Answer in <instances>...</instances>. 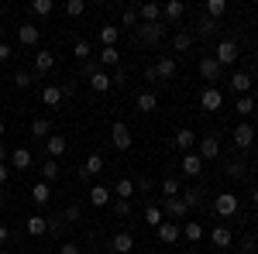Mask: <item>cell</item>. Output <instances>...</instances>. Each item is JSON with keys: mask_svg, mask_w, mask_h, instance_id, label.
I'll return each instance as SVG.
<instances>
[{"mask_svg": "<svg viewBox=\"0 0 258 254\" xmlns=\"http://www.w3.org/2000/svg\"><path fill=\"white\" fill-rule=\"evenodd\" d=\"M11 240V230H7V223H0V244H7Z\"/></svg>", "mask_w": 258, "mask_h": 254, "instance_id": "57", "label": "cell"}, {"mask_svg": "<svg viewBox=\"0 0 258 254\" xmlns=\"http://www.w3.org/2000/svg\"><path fill=\"white\" fill-rule=\"evenodd\" d=\"M103 168H107V161H103V155H90V158H86V165H80V179L100 176Z\"/></svg>", "mask_w": 258, "mask_h": 254, "instance_id": "12", "label": "cell"}, {"mask_svg": "<svg viewBox=\"0 0 258 254\" xmlns=\"http://www.w3.org/2000/svg\"><path fill=\"white\" fill-rule=\"evenodd\" d=\"M224 172H227L231 179H244V172H248V168H244V161H241V158H231V161L224 165Z\"/></svg>", "mask_w": 258, "mask_h": 254, "instance_id": "36", "label": "cell"}, {"mask_svg": "<svg viewBox=\"0 0 258 254\" xmlns=\"http://www.w3.org/2000/svg\"><path fill=\"white\" fill-rule=\"evenodd\" d=\"M135 107H138V114H152V110L159 107V97L145 90V93H138V97H135Z\"/></svg>", "mask_w": 258, "mask_h": 254, "instance_id": "20", "label": "cell"}, {"mask_svg": "<svg viewBox=\"0 0 258 254\" xmlns=\"http://www.w3.org/2000/svg\"><path fill=\"white\" fill-rule=\"evenodd\" d=\"M145 79H148V82H159V72H155V65H148V69H145Z\"/></svg>", "mask_w": 258, "mask_h": 254, "instance_id": "53", "label": "cell"}, {"mask_svg": "<svg viewBox=\"0 0 258 254\" xmlns=\"http://www.w3.org/2000/svg\"><path fill=\"white\" fill-rule=\"evenodd\" d=\"M117 35H120V28L103 24V28H100V41H103V48H117Z\"/></svg>", "mask_w": 258, "mask_h": 254, "instance_id": "27", "label": "cell"}, {"mask_svg": "<svg viewBox=\"0 0 258 254\" xmlns=\"http://www.w3.org/2000/svg\"><path fill=\"white\" fill-rule=\"evenodd\" d=\"M110 247H114L117 254H131V247H135V237L127 234V230H120V234L110 237Z\"/></svg>", "mask_w": 258, "mask_h": 254, "instance_id": "15", "label": "cell"}, {"mask_svg": "<svg viewBox=\"0 0 258 254\" xmlns=\"http://www.w3.org/2000/svg\"><path fill=\"white\" fill-rule=\"evenodd\" d=\"M162 18V4H141L138 7V21L141 24H152V21Z\"/></svg>", "mask_w": 258, "mask_h": 254, "instance_id": "21", "label": "cell"}, {"mask_svg": "<svg viewBox=\"0 0 258 254\" xmlns=\"http://www.w3.org/2000/svg\"><path fill=\"white\" fill-rule=\"evenodd\" d=\"M214 210H217L220 216H234L238 213V196L234 193H220L217 199H214Z\"/></svg>", "mask_w": 258, "mask_h": 254, "instance_id": "4", "label": "cell"}, {"mask_svg": "<svg viewBox=\"0 0 258 254\" xmlns=\"http://www.w3.org/2000/svg\"><path fill=\"white\" fill-rule=\"evenodd\" d=\"M255 93H258V86H255Z\"/></svg>", "mask_w": 258, "mask_h": 254, "instance_id": "64", "label": "cell"}, {"mask_svg": "<svg viewBox=\"0 0 258 254\" xmlns=\"http://www.w3.org/2000/svg\"><path fill=\"white\" fill-rule=\"evenodd\" d=\"M162 193H165V199L179 196V193H182V189H179V179H162Z\"/></svg>", "mask_w": 258, "mask_h": 254, "instance_id": "44", "label": "cell"}, {"mask_svg": "<svg viewBox=\"0 0 258 254\" xmlns=\"http://www.w3.org/2000/svg\"><path fill=\"white\" fill-rule=\"evenodd\" d=\"M59 176H62V165L55 161V158H48V161L41 165V182H55Z\"/></svg>", "mask_w": 258, "mask_h": 254, "instance_id": "29", "label": "cell"}, {"mask_svg": "<svg viewBox=\"0 0 258 254\" xmlns=\"http://www.w3.org/2000/svg\"><path fill=\"white\" fill-rule=\"evenodd\" d=\"M38 38H41V31L35 28V24H31V21L18 28V41H21V45H38Z\"/></svg>", "mask_w": 258, "mask_h": 254, "instance_id": "17", "label": "cell"}, {"mask_svg": "<svg viewBox=\"0 0 258 254\" xmlns=\"http://www.w3.org/2000/svg\"><path fill=\"white\" fill-rule=\"evenodd\" d=\"M11 165H14V168H31L35 158H31L28 148H14V151H11Z\"/></svg>", "mask_w": 258, "mask_h": 254, "instance_id": "24", "label": "cell"}, {"mask_svg": "<svg viewBox=\"0 0 258 254\" xmlns=\"http://www.w3.org/2000/svg\"><path fill=\"white\" fill-rule=\"evenodd\" d=\"M251 82H255V79H251V72H234V76H231V90H234V93H241V97H248Z\"/></svg>", "mask_w": 258, "mask_h": 254, "instance_id": "18", "label": "cell"}, {"mask_svg": "<svg viewBox=\"0 0 258 254\" xmlns=\"http://www.w3.org/2000/svg\"><path fill=\"white\" fill-rule=\"evenodd\" d=\"M234 114H241V117H251V114H258L255 97H238V103H234Z\"/></svg>", "mask_w": 258, "mask_h": 254, "instance_id": "26", "label": "cell"}, {"mask_svg": "<svg viewBox=\"0 0 258 254\" xmlns=\"http://www.w3.org/2000/svg\"><path fill=\"white\" fill-rule=\"evenodd\" d=\"M234 144H238L241 151L251 148V144H255V127H251V124H238V127H234Z\"/></svg>", "mask_w": 258, "mask_h": 254, "instance_id": "10", "label": "cell"}, {"mask_svg": "<svg viewBox=\"0 0 258 254\" xmlns=\"http://www.w3.org/2000/svg\"><path fill=\"white\" fill-rule=\"evenodd\" d=\"M31 82H35V76H31V72H14V86H18V90H28Z\"/></svg>", "mask_w": 258, "mask_h": 254, "instance_id": "48", "label": "cell"}, {"mask_svg": "<svg viewBox=\"0 0 258 254\" xmlns=\"http://www.w3.org/2000/svg\"><path fill=\"white\" fill-rule=\"evenodd\" d=\"M251 203H255V206H258V189H255V193H251Z\"/></svg>", "mask_w": 258, "mask_h": 254, "instance_id": "60", "label": "cell"}, {"mask_svg": "<svg viewBox=\"0 0 258 254\" xmlns=\"http://www.w3.org/2000/svg\"><path fill=\"white\" fill-rule=\"evenodd\" d=\"M135 189H141V193H148V189H152V179H145V176H141V179H138V186H135Z\"/></svg>", "mask_w": 258, "mask_h": 254, "instance_id": "54", "label": "cell"}, {"mask_svg": "<svg viewBox=\"0 0 258 254\" xmlns=\"http://www.w3.org/2000/svg\"><path fill=\"white\" fill-rule=\"evenodd\" d=\"M210 240H214L217 247H231V230H227V227H214V230H210Z\"/></svg>", "mask_w": 258, "mask_h": 254, "instance_id": "35", "label": "cell"}, {"mask_svg": "<svg viewBox=\"0 0 258 254\" xmlns=\"http://www.w3.org/2000/svg\"><path fill=\"white\" fill-rule=\"evenodd\" d=\"M197 144H200L197 155L203 158V161H207V158H220V137H217V134H203Z\"/></svg>", "mask_w": 258, "mask_h": 254, "instance_id": "2", "label": "cell"}, {"mask_svg": "<svg viewBox=\"0 0 258 254\" xmlns=\"http://www.w3.org/2000/svg\"><path fill=\"white\" fill-rule=\"evenodd\" d=\"M135 38H138L141 45H159V41L165 38V24H162V21L141 24V21H138V28H135Z\"/></svg>", "mask_w": 258, "mask_h": 254, "instance_id": "1", "label": "cell"}, {"mask_svg": "<svg viewBox=\"0 0 258 254\" xmlns=\"http://www.w3.org/2000/svg\"><path fill=\"white\" fill-rule=\"evenodd\" d=\"M182 203H186V206H189V210H193V206H200V203H203V193H200V189H193V186H189V189H182Z\"/></svg>", "mask_w": 258, "mask_h": 254, "instance_id": "39", "label": "cell"}, {"mask_svg": "<svg viewBox=\"0 0 258 254\" xmlns=\"http://www.w3.org/2000/svg\"><path fill=\"white\" fill-rule=\"evenodd\" d=\"M114 193H117V199H131V196H135V182H131V179H117Z\"/></svg>", "mask_w": 258, "mask_h": 254, "instance_id": "37", "label": "cell"}, {"mask_svg": "<svg viewBox=\"0 0 258 254\" xmlns=\"http://www.w3.org/2000/svg\"><path fill=\"white\" fill-rule=\"evenodd\" d=\"M172 141H176V148H182V151H193V144H197L200 137L193 134L189 127H179V131H176V137H172Z\"/></svg>", "mask_w": 258, "mask_h": 254, "instance_id": "19", "label": "cell"}, {"mask_svg": "<svg viewBox=\"0 0 258 254\" xmlns=\"http://www.w3.org/2000/svg\"><path fill=\"white\" fill-rule=\"evenodd\" d=\"M41 100H45V107H59L62 103V86H45V90H41Z\"/></svg>", "mask_w": 258, "mask_h": 254, "instance_id": "31", "label": "cell"}, {"mask_svg": "<svg viewBox=\"0 0 258 254\" xmlns=\"http://www.w3.org/2000/svg\"><path fill=\"white\" fill-rule=\"evenodd\" d=\"M11 59V45H4V41H0V62H7Z\"/></svg>", "mask_w": 258, "mask_h": 254, "instance_id": "56", "label": "cell"}, {"mask_svg": "<svg viewBox=\"0 0 258 254\" xmlns=\"http://www.w3.org/2000/svg\"><path fill=\"white\" fill-rule=\"evenodd\" d=\"M86 82H90L97 93H110V86H114V82H110V72H103V69H100V72H93Z\"/></svg>", "mask_w": 258, "mask_h": 254, "instance_id": "23", "label": "cell"}, {"mask_svg": "<svg viewBox=\"0 0 258 254\" xmlns=\"http://www.w3.org/2000/svg\"><path fill=\"white\" fill-rule=\"evenodd\" d=\"M31 11H35L38 18H48V14L55 11V4H52V0H31Z\"/></svg>", "mask_w": 258, "mask_h": 254, "instance_id": "42", "label": "cell"}, {"mask_svg": "<svg viewBox=\"0 0 258 254\" xmlns=\"http://www.w3.org/2000/svg\"><path fill=\"white\" fill-rule=\"evenodd\" d=\"M172 48H176V52H189V48H193V35L179 31L176 38H172Z\"/></svg>", "mask_w": 258, "mask_h": 254, "instance_id": "41", "label": "cell"}, {"mask_svg": "<svg viewBox=\"0 0 258 254\" xmlns=\"http://www.w3.org/2000/svg\"><path fill=\"white\" fill-rule=\"evenodd\" d=\"M0 254H7V251H4V247H0Z\"/></svg>", "mask_w": 258, "mask_h": 254, "instance_id": "63", "label": "cell"}, {"mask_svg": "<svg viewBox=\"0 0 258 254\" xmlns=\"http://www.w3.org/2000/svg\"><path fill=\"white\" fill-rule=\"evenodd\" d=\"M90 203H93V206H107V203H110V189H107V186H93V189H90Z\"/></svg>", "mask_w": 258, "mask_h": 254, "instance_id": "32", "label": "cell"}, {"mask_svg": "<svg viewBox=\"0 0 258 254\" xmlns=\"http://www.w3.org/2000/svg\"><path fill=\"white\" fill-rule=\"evenodd\" d=\"M62 230V223H59V216H52V220H48V234H59Z\"/></svg>", "mask_w": 258, "mask_h": 254, "instance_id": "52", "label": "cell"}, {"mask_svg": "<svg viewBox=\"0 0 258 254\" xmlns=\"http://www.w3.org/2000/svg\"><path fill=\"white\" fill-rule=\"evenodd\" d=\"M110 144H114L117 151H127V148H131V131H127V124H114V127H110Z\"/></svg>", "mask_w": 258, "mask_h": 254, "instance_id": "5", "label": "cell"}, {"mask_svg": "<svg viewBox=\"0 0 258 254\" xmlns=\"http://www.w3.org/2000/svg\"><path fill=\"white\" fill-rule=\"evenodd\" d=\"M93 72H100V65H97V62H80V76H83V79H90Z\"/></svg>", "mask_w": 258, "mask_h": 254, "instance_id": "51", "label": "cell"}, {"mask_svg": "<svg viewBox=\"0 0 258 254\" xmlns=\"http://www.w3.org/2000/svg\"><path fill=\"white\" fill-rule=\"evenodd\" d=\"M155 234H159L162 244H176L179 237H182V227H179V223H172V220H165L162 227H155Z\"/></svg>", "mask_w": 258, "mask_h": 254, "instance_id": "8", "label": "cell"}, {"mask_svg": "<svg viewBox=\"0 0 258 254\" xmlns=\"http://www.w3.org/2000/svg\"><path fill=\"white\" fill-rule=\"evenodd\" d=\"M155 72H159V79H176V72H179V65H176V59L172 55H165V59H159V65H155Z\"/></svg>", "mask_w": 258, "mask_h": 254, "instance_id": "16", "label": "cell"}, {"mask_svg": "<svg viewBox=\"0 0 258 254\" xmlns=\"http://www.w3.org/2000/svg\"><path fill=\"white\" fill-rule=\"evenodd\" d=\"M162 213L169 216V220H182V216L189 213V206L182 203V196H172V199H165V210Z\"/></svg>", "mask_w": 258, "mask_h": 254, "instance_id": "11", "label": "cell"}, {"mask_svg": "<svg viewBox=\"0 0 258 254\" xmlns=\"http://www.w3.org/2000/svg\"><path fill=\"white\" fill-rule=\"evenodd\" d=\"M179 168H182V176L197 179L200 172H203V158H200L197 151H186V155H182V161H179Z\"/></svg>", "mask_w": 258, "mask_h": 254, "instance_id": "3", "label": "cell"}, {"mask_svg": "<svg viewBox=\"0 0 258 254\" xmlns=\"http://www.w3.org/2000/svg\"><path fill=\"white\" fill-rule=\"evenodd\" d=\"M73 55L80 62H90V41H76V48H73Z\"/></svg>", "mask_w": 258, "mask_h": 254, "instance_id": "47", "label": "cell"}, {"mask_svg": "<svg viewBox=\"0 0 258 254\" xmlns=\"http://www.w3.org/2000/svg\"><path fill=\"white\" fill-rule=\"evenodd\" d=\"M28 234L31 237H45L48 234V216H28Z\"/></svg>", "mask_w": 258, "mask_h": 254, "instance_id": "25", "label": "cell"}, {"mask_svg": "<svg viewBox=\"0 0 258 254\" xmlns=\"http://www.w3.org/2000/svg\"><path fill=\"white\" fill-rule=\"evenodd\" d=\"M145 223H148L152 230H155V227H162V223H165V213H162V206H148V210H145Z\"/></svg>", "mask_w": 258, "mask_h": 254, "instance_id": "33", "label": "cell"}, {"mask_svg": "<svg viewBox=\"0 0 258 254\" xmlns=\"http://www.w3.org/2000/svg\"><path fill=\"white\" fill-rule=\"evenodd\" d=\"M220 72H224V65H220L214 55H207V59H200V76L207 79V82H217Z\"/></svg>", "mask_w": 258, "mask_h": 254, "instance_id": "6", "label": "cell"}, {"mask_svg": "<svg viewBox=\"0 0 258 254\" xmlns=\"http://www.w3.org/2000/svg\"><path fill=\"white\" fill-rule=\"evenodd\" d=\"M100 65L117 69V65H120V52H117V48H100Z\"/></svg>", "mask_w": 258, "mask_h": 254, "instance_id": "34", "label": "cell"}, {"mask_svg": "<svg viewBox=\"0 0 258 254\" xmlns=\"http://www.w3.org/2000/svg\"><path fill=\"white\" fill-rule=\"evenodd\" d=\"M214 28H217V21H214V18H207V14H203V18L197 21V31H200V35H214Z\"/></svg>", "mask_w": 258, "mask_h": 254, "instance_id": "45", "label": "cell"}, {"mask_svg": "<svg viewBox=\"0 0 258 254\" xmlns=\"http://www.w3.org/2000/svg\"><path fill=\"white\" fill-rule=\"evenodd\" d=\"M224 11H227V0H207V18H224Z\"/></svg>", "mask_w": 258, "mask_h": 254, "instance_id": "40", "label": "cell"}, {"mask_svg": "<svg viewBox=\"0 0 258 254\" xmlns=\"http://www.w3.org/2000/svg\"><path fill=\"white\" fill-rule=\"evenodd\" d=\"M7 158L11 155H7V148H4V141H0V165H7Z\"/></svg>", "mask_w": 258, "mask_h": 254, "instance_id": "59", "label": "cell"}, {"mask_svg": "<svg viewBox=\"0 0 258 254\" xmlns=\"http://www.w3.org/2000/svg\"><path fill=\"white\" fill-rule=\"evenodd\" d=\"M4 131H7V127H4V120H0V141H4Z\"/></svg>", "mask_w": 258, "mask_h": 254, "instance_id": "61", "label": "cell"}, {"mask_svg": "<svg viewBox=\"0 0 258 254\" xmlns=\"http://www.w3.org/2000/svg\"><path fill=\"white\" fill-rule=\"evenodd\" d=\"M114 213L117 216H131V199H114Z\"/></svg>", "mask_w": 258, "mask_h": 254, "instance_id": "49", "label": "cell"}, {"mask_svg": "<svg viewBox=\"0 0 258 254\" xmlns=\"http://www.w3.org/2000/svg\"><path fill=\"white\" fill-rule=\"evenodd\" d=\"M214 59H217L220 65H231V62L238 59V45H234L231 38H227V41H220V45H217V52H214Z\"/></svg>", "mask_w": 258, "mask_h": 254, "instance_id": "9", "label": "cell"}, {"mask_svg": "<svg viewBox=\"0 0 258 254\" xmlns=\"http://www.w3.org/2000/svg\"><path fill=\"white\" fill-rule=\"evenodd\" d=\"M255 251H258V237L248 234L244 240H241V254H255Z\"/></svg>", "mask_w": 258, "mask_h": 254, "instance_id": "50", "label": "cell"}, {"mask_svg": "<svg viewBox=\"0 0 258 254\" xmlns=\"http://www.w3.org/2000/svg\"><path fill=\"white\" fill-rule=\"evenodd\" d=\"M59 254H80V247H76V244H62Z\"/></svg>", "mask_w": 258, "mask_h": 254, "instance_id": "55", "label": "cell"}, {"mask_svg": "<svg viewBox=\"0 0 258 254\" xmlns=\"http://www.w3.org/2000/svg\"><path fill=\"white\" fill-rule=\"evenodd\" d=\"M66 148H69V144H66V137H62V134H52L48 141H45V151H48V158H55V161L66 155Z\"/></svg>", "mask_w": 258, "mask_h": 254, "instance_id": "14", "label": "cell"}, {"mask_svg": "<svg viewBox=\"0 0 258 254\" xmlns=\"http://www.w3.org/2000/svg\"><path fill=\"white\" fill-rule=\"evenodd\" d=\"M7 179H11V165H0V186H4Z\"/></svg>", "mask_w": 258, "mask_h": 254, "instance_id": "58", "label": "cell"}, {"mask_svg": "<svg viewBox=\"0 0 258 254\" xmlns=\"http://www.w3.org/2000/svg\"><path fill=\"white\" fill-rule=\"evenodd\" d=\"M200 103H203V110H220V107H224V93H220L217 86H207V90L200 93Z\"/></svg>", "mask_w": 258, "mask_h": 254, "instance_id": "7", "label": "cell"}, {"mask_svg": "<svg viewBox=\"0 0 258 254\" xmlns=\"http://www.w3.org/2000/svg\"><path fill=\"white\" fill-rule=\"evenodd\" d=\"M83 11H86L83 0H69V4H66V14H69V18H83Z\"/></svg>", "mask_w": 258, "mask_h": 254, "instance_id": "46", "label": "cell"}, {"mask_svg": "<svg viewBox=\"0 0 258 254\" xmlns=\"http://www.w3.org/2000/svg\"><path fill=\"white\" fill-rule=\"evenodd\" d=\"M182 237H186V240H189V244H197L200 237H203V227H200L197 220H189V223H186V227H182Z\"/></svg>", "mask_w": 258, "mask_h": 254, "instance_id": "38", "label": "cell"}, {"mask_svg": "<svg viewBox=\"0 0 258 254\" xmlns=\"http://www.w3.org/2000/svg\"><path fill=\"white\" fill-rule=\"evenodd\" d=\"M31 199H35L38 206H45V203L52 199V189H48V182H35V186H31Z\"/></svg>", "mask_w": 258, "mask_h": 254, "instance_id": "30", "label": "cell"}, {"mask_svg": "<svg viewBox=\"0 0 258 254\" xmlns=\"http://www.w3.org/2000/svg\"><path fill=\"white\" fill-rule=\"evenodd\" d=\"M52 69H55V52H45V48L35 52V72L45 76V72H52Z\"/></svg>", "mask_w": 258, "mask_h": 254, "instance_id": "13", "label": "cell"}, {"mask_svg": "<svg viewBox=\"0 0 258 254\" xmlns=\"http://www.w3.org/2000/svg\"><path fill=\"white\" fill-rule=\"evenodd\" d=\"M162 14H165V21H179L186 14V4H182V0H165V4H162Z\"/></svg>", "mask_w": 258, "mask_h": 254, "instance_id": "22", "label": "cell"}, {"mask_svg": "<svg viewBox=\"0 0 258 254\" xmlns=\"http://www.w3.org/2000/svg\"><path fill=\"white\" fill-rule=\"evenodd\" d=\"M120 24H124V28H138V7H124Z\"/></svg>", "mask_w": 258, "mask_h": 254, "instance_id": "43", "label": "cell"}, {"mask_svg": "<svg viewBox=\"0 0 258 254\" xmlns=\"http://www.w3.org/2000/svg\"><path fill=\"white\" fill-rule=\"evenodd\" d=\"M31 137H41V141H48V137H52V120H48V117H38L35 124H31Z\"/></svg>", "mask_w": 258, "mask_h": 254, "instance_id": "28", "label": "cell"}, {"mask_svg": "<svg viewBox=\"0 0 258 254\" xmlns=\"http://www.w3.org/2000/svg\"><path fill=\"white\" fill-rule=\"evenodd\" d=\"M0 41H4V28H0Z\"/></svg>", "mask_w": 258, "mask_h": 254, "instance_id": "62", "label": "cell"}]
</instances>
